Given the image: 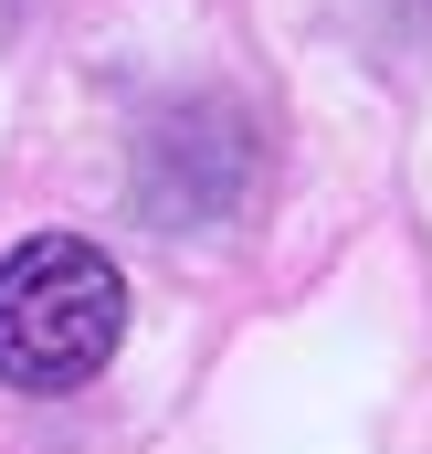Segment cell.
Wrapping results in <instances>:
<instances>
[{
	"label": "cell",
	"mask_w": 432,
	"mask_h": 454,
	"mask_svg": "<svg viewBox=\"0 0 432 454\" xmlns=\"http://www.w3.org/2000/svg\"><path fill=\"white\" fill-rule=\"evenodd\" d=\"M127 339V275L85 232H32L0 254V380L85 391Z\"/></svg>",
	"instance_id": "1"
}]
</instances>
